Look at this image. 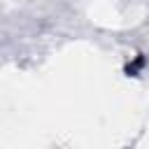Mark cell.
Masks as SVG:
<instances>
[{
    "label": "cell",
    "mask_w": 149,
    "mask_h": 149,
    "mask_svg": "<svg viewBox=\"0 0 149 149\" xmlns=\"http://www.w3.org/2000/svg\"><path fill=\"white\" fill-rule=\"evenodd\" d=\"M140 65H144V58H142V56H140V58H137V61H135V63H133V65H128V68H126V70H128V72H130V74H135V72H137V68H140Z\"/></svg>",
    "instance_id": "1"
}]
</instances>
